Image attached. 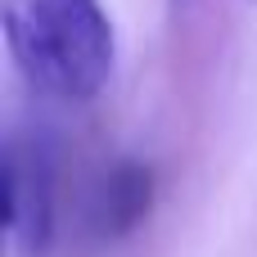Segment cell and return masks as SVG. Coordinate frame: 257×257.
<instances>
[{
    "label": "cell",
    "instance_id": "cell-3",
    "mask_svg": "<svg viewBox=\"0 0 257 257\" xmlns=\"http://www.w3.org/2000/svg\"><path fill=\"white\" fill-rule=\"evenodd\" d=\"M149 203H154V172L140 167V163H117L95 190H90V203H86V235L95 244H113L122 235H131L145 217H149Z\"/></svg>",
    "mask_w": 257,
    "mask_h": 257
},
{
    "label": "cell",
    "instance_id": "cell-1",
    "mask_svg": "<svg viewBox=\"0 0 257 257\" xmlns=\"http://www.w3.org/2000/svg\"><path fill=\"white\" fill-rule=\"evenodd\" d=\"M5 41L18 72L50 99L81 104L108 86L113 23L99 0H5Z\"/></svg>",
    "mask_w": 257,
    "mask_h": 257
},
{
    "label": "cell",
    "instance_id": "cell-2",
    "mask_svg": "<svg viewBox=\"0 0 257 257\" xmlns=\"http://www.w3.org/2000/svg\"><path fill=\"white\" fill-rule=\"evenodd\" d=\"M54 145L41 131L5 136V235L18 257H45L54 244Z\"/></svg>",
    "mask_w": 257,
    "mask_h": 257
}]
</instances>
